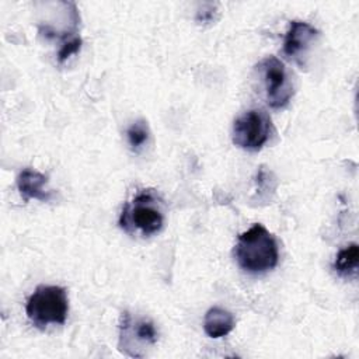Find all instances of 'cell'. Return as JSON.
Instances as JSON below:
<instances>
[{
  "label": "cell",
  "instance_id": "cell-8",
  "mask_svg": "<svg viewBox=\"0 0 359 359\" xmlns=\"http://www.w3.org/2000/svg\"><path fill=\"white\" fill-rule=\"evenodd\" d=\"M46 184L48 178L42 172L32 168H24L17 175V189L24 202H28L29 199L48 201L50 194L45 188Z\"/></svg>",
  "mask_w": 359,
  "mask_h": 359
},
{
  "label": "cell",
  "instance_id": "cell-7",
  "mask_svg": "<svg viewBox=\"0 0 359 359\" xmlns=\"http://www.w3.org/2000/svg\"><path fill=\"white\" fill-rule=\"evenodd\" d=\"M318 36V31L306 21L293 20L283 36V53L297 62L302 60L310 45Z\"/></svg>",
  "mask_w": 359,
  "mask_h": 359
},
{
  "label": "cell",
  "instance_id": "cell-5",
  "mask_svg": "<svg viewBox=\"0 0 359 359\" xmlns=\"http://www.w3.org/2000/svg\"><path fill=\"white\" fill-rule=\"evenodd\" d=\"M158 339L154 324L147 318L132 317L129 311L122 313L119 323V351L130 358H142L146 349Z\"/></svg>",
  "mask_w": 359,
  "mask_h": 359
},
{
  "label": "cell",
  "instance_id": "cell-12",
  "mask_svg": "<svg viewBox=\"0 0 359 359\" xmlns=\"http://www.w3.org/2000/svg\"><path fill=\"white\" fill-rule=\"evenodd\" d=\"M80 46H81V39H80V36H74V38H72V39L63 42V43L60 45L59 52H57V60H59L60 63L65 62L69 56L77 53V52L80 50Z\"/></svg>",
  "mask_w": 359,
  "mask_h": 359
},
{
  "label": "cell",
  "instance_id": "cell-13",
  "mask_svg": "<svg viewBox=\"0 0 359 359\" xmlns=\"http://www.w3.org/2000/svg\"><path fill=\"white\" fill-rule=\"evenodd\" d=\"M213 13H215L213 4H210V6H209V10H206V11H198L196 21H198V22H209V21H212V18H213Z\"/></svg>",
  "mask_w": 359,
  "mask_h": 359
},
{
  "label": "cell",
  "instance_id": "cell-2",
  "mask_svg": "<svg viewBox=\"0 0 359 359\" xmlns=\"http://www.w3.org/2000/svg\"><path fill=\"white\" fill-rule=\"evenodd\" d=\"M163 223L161 199L154 189L140 191L130 202L125 203L119 216V226L125 231H140L143 236H151L160 231Z\"/></svg>",
  "mask_w": 359,
  "mask_h": 359
},
{
  "label": "cell",
  "instance_id": "cell-4",
  "mask_svg": "<svg viewBox=\"0 0 359 359\" xmlns=\"http://www.w3.org/2000/svg\"><path fill=\"white\" fill-rule=\"evenodd\" d=\"M272 121L265 109L254 108L241 114L233 123L231 139L236 146L244 150L257 151L268 142Z\"/></svg>",
  "mask_w": 359,
  "mask_h": 359
},
{
  "label": "cell",
  "instance_id": "cell-9",
  "mask_svg": "<svg viewBox=\"0 0 359 359\" xmlns=\"http://www.w3.org/2000/svg\"><path fill=\"white\" fill-rule=\"evenodd\" d=\"M236 325L230 311L222 307H210L203 317V330L210 338H222L227 335Z\"/></svg>",
  "mask_w": 359,
  "mask_h": 359
},
{
  "label": "cell",
  "instance_id": "cell-10",
  "mask_svg": "<svg viewBox=\"0 0 359 359\" xmlns=\"http://www.w3.org/2000/svg\"><path fill=\"white\" fill-rule=\"evenodd\" d=\"M358 264H359V248H358V244L353 243L338 251L334 261V269L341 276L351 278L356 275Z\"/></svg>",
  "mask_w": 359,
  "mask_h": 359
},
{
  "label": "cell",
  "instance_id": "cell-1",
  "mask_svg": "<svg viewBox=\"0 0 359 359\" xmlns=\"http://www.w3.org/2000/svg\"><path fill=\"white\" fill-rule=\"evenodd\" d=\"M234 258L243 271L265 273L273 269L279 261L278 243L261 223H255L238 236Z\"/></svg>",
  "mask_w": 359,
  "mask_h": 359
},
{
  "label": "cell",
  "instance_id": "cell-11",
  "mask_svg": "<svg viewBox=\"0 0 359 359\" xmlns=\"http://www.w3.org/2000/svg\"><path fill=\"white\" fill-rule=\"evenodd\" d=\"M149 136H150V130H149V125L144 119L135 121L126 129L128 144L135 153H139L147 144Z\"/></svg>",
  "mask_w": 359,
  "mask_h": 359
},
{
  "label": "cell",
  "instance_id": "cell-3",
  "mask_svg": "<svg viewBox=\"0 0 359 359\" xmlns=\"http://www.w3.org/2000/svg\"><path fill=\"white\" fill-rule=\"evenodd\" d=\"M28 320L43 330L49 324H65L69 313L67 292L56 285H39L27 300Z\"/></svg>",
  "mask_w": 359,
  "mask_h": 359
},
{
  "label": "cell",
  "instance_id": "cell-6",
  "mask_svg": "<svg viewBox=\"0 0 359 359\" xmlns=\"http://www.w3.org/2000/svg\"><path fill=\"white\" fill-rule=\"evenodd\" d=\"M257 69L262 77L266 104L276 109L286 107L294 90L283 62L275 56H266L258 63Z\"/></svg>",
  "mask_w": 359,
  "mask_h": 359
}]
</instances>
